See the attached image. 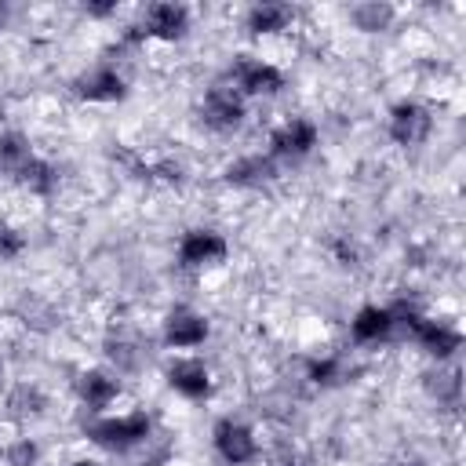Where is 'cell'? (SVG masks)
Here are the masks:
<instances>
[{
  "label": "cell",
  "instance_id": "cell-15",
  "mask_svg": "<svg viewBox=\"0 0 466 466\" xmlns=\"http://www.w3.org/2000/svg\"><path fill=\"white\" fill-rule=\"evenodd\" d=\"M295 25V7L291 4H280V0H258L244 11V29L262 40V36H280Z\"/></svg>",
  "mask_w": 466,
  "mask_h": 466
},
{
  "label": "cell",
  "instance_id": "cell-7",
  "mask_svg": "<svg viewBox=\"0 0 466 466\" xmlns=\"http://www.w3.org/2000/svg\"><path fill=\"white\" fill-rule=\"evenodd\" d=\"M211 451L222 466H255L262 459L258 430L237 415H222L211 426Z\"/></svg>",
  "mask_w": 466,
  "mask_h": 466
},
{
  "label": "cell",
  "instance_id": "cell-23",
  "mask_svg": "<svg viewBox=\"0 0 466 466\" xmlns=\"http://www.w3.org/2000/svg\"><path fill=\"white\" fill-rule=\"evenodd\" d=\"M87 18H113L116 15V0H109V4H84L80 7Z\"/></svg>",
  "mask_w": 466,
  "mask_h": 466
},
{
  "label": "cell",
  "instance_id": "cell-14",
  "mask_svg": "<svg viewBox=\"0 0 466 466\" xmlns=\"http://www.w3.org/2000/svg\"><path fill=\"white\" fill-rule=\"evenodd\" d=\"M397 339V317L390 302H364L350 317V342L360 350H375Z\"/></svg>",
  "mask_w": 466,
  "mask_h": 466
},
{
  "label": "cell",
  "instance_id": "cell-16",
  "mask_svg": "<svg viewBox=\"0 0 466 466\" xmlns=\"http://www.w3.org/2000/svg\"><path fill=\"white\" fill-rule=\"evenodd\" d=\"M11 182H15L22 193L36 197V200H51V197L58 193V186H62V171H58L55 160H47V157L36 153L29 164H22V167L11 175Z\"/></svg>",
  "mask_w": 466,
  "mask_h": 466
},
{
  "label": "cell",
  "instance_id": "cell-26",
  "mask_svg": "<svg viewBox=\"0 0 466 466\" xmlns=\"http://www.w3.org/2000/svg\"><path fill=\"white\" fill-rule=\"evenodd\" d=\"M69 466H102V462H98V459H73Z\"/></svg>",
  "mask_w": 466,
  "mask_h": 466
},
{
  "label": "cell",
  "instance_id": "cell-25",
  "mask_svg": "<svg viewBox=\"0 0 466 466\" xmlns=\"http://www.w3.org/2000/svg\"><path fill=\"white\" fill-rule=\"evenodd\" d=\"M277 466H309V462H306V459H295V455H288V459H280Z\"/></svg>",
  "mask_w": 466,
  "mask_h": 466
},
{
  "label": "cell",
  "instance_id": "cell-2",
  "mask_svg": "<svg viewBox=\"0 0 466 466\" xmlns=\"http://www.w3.org/2000/svg\"><path fill=\"white\" fill-rule=\"evenodd\" d=\"M222 80H226L244 102H251V98H277V95L288 87V73H284L273 58H262V55H255V51L233 55L229 66H226V73H222Z\"/></svg>",
  "mask_w": 466,
  "mask_h": 466
},
{
  "label": "cell",
  "instance_id": "cell-18",
  "mask_svg": "<svg viewBox=\"0 0 466 466\" xmlns=\"http://www.w3.org/2000/svg\"><path fill=\"white\" fill-rule=\"evenodd\" d=\"M36 157V149H33V142H29V135L25 131H18V127H4L0 131V171L11 178L22 164H29Z\"/></svg>",
  "mask_w": 466,
  "mask_h": 466
},
{
  "label": "cell",
  "instance_id": "cell-17",
  "mask_svg": "<svg viewBox=\"0 0 466 466\" xmlns=\"http://www.w3.org/2000/svg\"><path fill=\"white\" fill-rule=\"evenodd\" d=\"M346 18H350V25L360 29V33H386V29L393 25V18H397V7L379 4V0H364V4L346 7Z\"/></svg>",
  "mask_w": 466,
  "mask_h": 466
},
{
  "label": "cell",
  "instance_id": "cell-6",
  "mask_svg": "<svg viewBox=\"0 0 466 466\" xmlns=\"http://www.w3.org/2000/svg\"><path fill=\"white\" fill-rule=\"evenodd\" d=\"M229 258V237L215 226H189L175 240V266L186 273H204L215 269Z\"/></svg>",
  "mask_w": 466,
  "mask_h": 466
},
{
  "label": "cell",
  "instance_id": "cell-3",
  "mask_svg": "<svg viewBox=\"0 0 466 466\" xmlns=\"http://www.w3.org/2000/svg\"><path fill=\"white\" fill-rule=\"evenodd\" d=\"M320 149V124L306 113H295V116H284L280 124L269 127L266 135V157L280 167H291V164H302L309 160L313 153Z\"/></svg>",
  "mask_w": 466,
  "mask_h": 466
},
{
  "label": "cell",
  "instance_id": "cell-10",
  "mask_svg": "<svg viewBox=\"0 0 466 466\" xmlns=\"http://www.w3.org/2000/svg\"><path fill=\"white\" fill-rule=\"evenodd\" d=\"M164 386L189 404H204L215 397V371L197 353H175L164 364Z\"/></svg>",
  "mask_w": 466,
  "mask_h": 466
},
{
  "label": "cell",
  "instance_id": "cell-19",
  "mask_svg": "<svg viewBox=\"0 0 466 466\" xmlns=\"http://www.w3.org/2000/svg\"><path fill=\"white\" fill-rule=\"evenodd\" d=\"M346 375H350V371H346V357H342V353H320V357H313V360L306 364V379H309L313 386H320V390L339 386Z\"/></svg>",
  "mask_w": 466,
  "mask_h": 466
},
{
  "label": "cell",
  "instance_id": "cell-8",
  "mask_svg": "<svg viewBox=\"0 0 466 466\" xmlns=\"http://www.w3.org/2000/svg\"><path fill=\"white\" fill-rule=\"evenodd\" d=\"M69 91H73V98H80L87 106H113V102H124L127 98L131 84H127V73L116 62L102 58V62L80 69L69 80Z\"/></svg>",
  "mask_w": 466,
  "mask_h": 466
},
{
  "label": "cell",
  "instance_id": "cell-9",
  "mask_svg": "<svg viewBox=\"0 0 466 466\" xmlns=\"http://www.w3.org/2000/svg\"><path fill=\"white\" fill-rule=\"evenodd\" d=\"M208 339H211V320H208V313H200V309L189 306V302H175V306L164 309V317H160V342H164V350L193 353V350H200Z\"/></svg>",
  "mask_w": 466,
  "mask_h": 466
},
{
  "label": "cell",
  "instance_id": "cell-27",
  "mask_svg": "<svg viewBox=\"0 0 466 466\" xmlns=\"http://www.w3.org/2000/svg\"><path fill=\"white\" fill-rule=\"evenodd\" d=\"M390 466H422L419 459H397V462H390Z\"/></svg>",
  "mask_w": 466,
  "mask_h": 466
},
{
  "label": "cell",
  "instance_id": "cell-1",
  "mask_svg": "<svg viewBox=\"0 0 466 466\" xmlns=\"http://www.w3.org/2000/svg\"><path fill=\"white\" fill-rule=\"evenodd\" d=\"M84 437L109 455H135L157 437V419L146 408L106 411V415H91L84 422Z\"/></svg>",
  "mask_w": 466,
  "mask_h": 466
},
{
  "label": "cell",
  "instance_id": "cell-20",
  "mask_svg": "<svg viewBox=\"0 0 466 466\" xmlns=\"http://www.w3.org/2000/svg\"><path fill=\"white\" fill-rule=\"evenodd\" d=\"M7 408H11V415H15V419H36V415H44L47 397H44V390H40V386L22 382V386H15V390L7 393Z\"/></svg>",
  "mask_w": 466,
  "mask_h": 466
},
{
  "label": "cell",
  "instance_id": "cell-5",
  "mask_svg": "<svg viewBox=\"0 0 466 466\" xmlns=\"http://www.w3.org/2000/svg\"><path fill=\"white\" fill-rule=\"evenodd\" d=\"M197 120L211 135H237L248 120V102L226 80H215L197 98Z\"/></svg>",
  "mask_w": 466,
  "mask_h": 466
},
{
  "label": "cell",
  "instance_id": "cell-12",
  "mask_svg": "<svg viewBox=\"0 0 466 466\" xmlns=\"http://www.w3.org/2000/svg\"><path fill=\"white\" fill-rule=\"evenodd\" d=\"M218 178H222V186L237 189V193H262L280 178V164H273L266 157V149H248V153H237L233 160H226Z\"/></svg>",
  "mask_w": 466,
  "mask_h": 466
},
{
  "label": "cell",
  "instance_id": "cell-28",
  "mask_svg": "<svg viewBox=\"0 0 466 466\" xmlns=\"http://www.w3.org/2000/svg\"><path fill=\"white\" fill-rule=\"evenodd\" d=\"M0 382H4V353H0Z\"/></svg>",
  "mask_w": 466,
  "mask_h": 466
},
{
  "label": "cell",
  "instance_id": "cell-11",
  "mask_svg": "<svg viewBox=\"0 0 466 466\" xmlns=\"http://www.w3.org/2000/svg\"><path fill=\"white\" fill-rule=\"evenodd\" d=\"M433 135V109L419 98H397L386 109V138L400 149H415Z\"/></svg>",
  "mask_w": 466,
  "mask_h": 466
},
{
  "label": "cell",
  "instance_id": "cell-24",
  "mask_svg": "<svg viewBox=\"0 0 466 466\" xmlns=\"http://www.w3.org/2000/svg\"><path fill=\"white\" fill-rule=\"evenodd\" d=\"M7 22H11V7H7V4H0V33L7 29Z\"/></svg>",
  "mask_w": 466,
  "mask_h": 466
},
{
  "label": "cell",
  "instance_id": "cell-13",
  "mask_svg": "<svg viewBox=\"0 0 466 466\" xmlns=\"http://www.w3.org/2000/svg\"><path fill=\"white\" fill-rule=\"evenodd\" d=\"M73 393H76V404H80L87 415H106V411H113V404L120 400L124 382H120V375H116L113 368L95 364V368L76 371Z\"/></svg>",
  "mask_w": 466,
  "mask_h": 466
},
{
  "label": "cell",
  "instance_id": "cell-4",
  "mask_svg": "<svg viewBox=\"0 0 466 466\" xmlns=\"http://www.w3.org/2000/svg\"><path fill=\"white\" fill-rule=\"evenodd\" d=\"M193 29V11L186 4H171V0H160V4H149L142 7L138 22L127 25L124 33V44H146V40H157V44H182Z\"/></svg>",
  "mask_w": 466,
  "mask_h": 466
},
{
  "label": "cell",
  "instance_id": "cell-21",
  "mask_svg": "<svg viewBox=\"0 0 466 466\" xmlns=\"http://www.w3.org/2000/svg\"><path fill=\"white\" fill-rule=\"evenodd\" d=\"M40 459H44V451H40V444H36V437H11L7 444H4V466H40Z\"/></svg>",
  "mask_w": 466,
  "mask_h": 466
},
{
  "label": "cell",
  "instance_id": "cell-22",
  "mask_svg": "<svg viewBox=\"0 0 466 466\" xmlns=\"http://www.w3.org/2000/svg\"><path fill=\"white\" fill-rule=\"evenodd\" d=\"M25 248H29L25 233H22L15 222L0 218V262H18V258L25 255Z\"/></svg>",
  "mask_w": 466,
  "mask_h": 466
}]
</instances>
